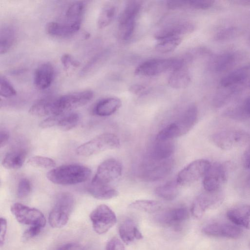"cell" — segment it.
<instances>
[{
    "instance_id": "1",
    "label": "cell",
    "mask_w": 250,
    "mask_h": 250,
    "mask_svg": "<svg viewBox=\"0 0 250 250\" xmlns=\"http://www.w3.org/2000/svg\"><path fill=\"white\" fill-rule=\"evenodd\" d=\"M90 169L82 165L68 164L52 169L46 174L47 178L54 184L72 185L86 181L90 176Z\"/></svg>"
},
{
    "instance_id": "2",
    "label": "cell",
    "mask_w": 250,
    "mask_h": 250,
    "mask_svg": "<svg viewBox=\"0 0 250 250\" xmlns=\"http://www.w3.org/2000/svg\"><path fill=\"white\" fill-rule=\"evenodd\" d=\"M73 196L68 192L59 194L55 205L50 211L48 221L53 228H61L68 222L74 206Z\"/></svg>"
},
{
    "instance_id": "3",
    "label": "cell",
    "mask_w": 250,
    "mask_h": 250,
    "mask_svg": "<svg viewBox=\"0 0 250 250\" xmlns=\"http://www.w3.org/2000/svg\"><path fill=\"white\" fill-rule=\"evenodd\" d=\"M120 146V140L115 134L104 133L81 145L76 148L75 152L77 155L88 157L105 150L116 149Z\"/></svg>"
},
{
    "instance_id": "4",
    "label": "cell",
    "mask_w": 250,
    "mask_h": 250,
    "mask_svg": "<svg viewBox=\"0 0 250 250\" xmlns=\"http://www.w3.org/2000/svg\"><path fill=\"white\" fill-rule=\"evenodd\" d=\"M179 59H154L144 62L135 69L136 75L147 77L158 75L167 71H173L184 66Z\"/></svg>"
},
{
    "instance_id": "5",
    "label": "cell",
    "mask_w": 250,
    "mask_h": 250,
    "mask_svg": "<svg viewBox=\"0 0 250 250\" xmlns=\"http://www.w3.org/2000/svg\"><path fill=\"white\" fill-rule=\"evenodd\" d=\"M122 166L116 159H108L98 167L90 185L104 187L112 186V184L121 176Z\"/></svg>"
},
{
    "instance_id": "6",
    "label": "cell",
    "mask_w": 250,
    "mask_h": 250,
    "mask_svg": "<svg viewBox=\"0 0 250 250\" xmlns=\"http://www.w3.org/2000/svg\"><path fill=\"white\" fill-rule=\"evenodd\" d=\"M93 92L85 90L55 97L56 115L68 112L89 103L93 97Z\"/></svg>"
},
{
    "instance_id": "7",
    "label": "cell",
    "mask_w": 250,
    "mask_h": 250,
    "mask_svg": "<svg viewBox=\"0 0 250 250\" xmlns=\"http://www.w3.org/2000/svg\"><path fill=\"white\" fill-rule=\"evenodd\" d=\"M250 140V135L245 131L227 129L217 132L211 136L215 146L222 150H230L245 145Z\"/></svg>"
},
{
    "instance_id": "8",
    "label": "cell",
    "mask_w": 250,
    "mask_h": 250,
    "mask_svg": "<svg viewBox=\"0 0 250 250\" xmlns=\"http://www.w3.org/2000/svg\"><path fill=\"white\" fill-rule=\"evenodd\" d=\"M141 1L131 0L127 2L118 20L119 33L123 40H127L132 35L135 26L136 17L140 11Z\"/></svg>"
},
{
    "instance_id": "9",
    "label": "cell",
    "mask_w": 250,
    "mask_h": 250,
    "mask_svg": "<svg viewBox=\"0 0 250 250\" xmlns=\"http://www.w3.org/2000/svg\"><path fill=\"white\" fill-rule=\"evenodd\" d=\"M94 231L99 234L107 232L116 223L114 211L107 205H100L89 215Z\"/></svg>"
},
{
    "instance_id": "10",
    "label": "cell",
    "mask_w": 250,
    "mask_h": 250,
    "mask_svg": "<svg viewBox=\"0 0 250 250\" xmlns=\"http://www.w3.org/2000/svg\"><path fill=\"white\" fill-rule=\"evenodd\" d=\"M211 164L206 159L196 160L183 168L176 180L180 186L191 185L204 177Z\"/></svg>"
},
{
    "instance_id": "11",
    "label": "cell",
    "mask_w": 250,
    "mask_h": 250,
    "mask_svg": "<svg viewBox=\"0 0 250 250\" xmlns=\"http://www.w3.org/2000/svg\"><path fill=\"white\" fill-rule=\"evenodd\" d=\"M10 209L17 221L21 224L30 226H39L42 228L46 225L44 215L36 208L16 203L11 206Z\"/></svg>"
},
{
    "instance_id": "12",
    "label": "cell",
    "mask_w": 250,
    "mask_h": 250,
    "mask_svg": "<svg viewBox=\"0 0 250 250\" xmlns=\"http://www.w3.org/2000/svg\"><path fill=\"white\" fill-rule=\"evenodd\" d=\"M223 192L218 190L207 191L198 195L194 201L192 207V214L196 218H200L208 209L219 206L223 201Z\"/></svg>"
},
{
    "instance_id": "13",
    "label": "cell",
    "mask_w": 250,
    "mask_h": 250,
    "mask_svg": "<svg viewBox=\"0 0 250 250\" xmlns=\"http://www.w3.org/2000/svg\"><path fill=\"white\" fill-rule=\"evenodd\" d=\"M228 177V168L226 165L220 163L211 164L204 177L203 185L207 191L220 190L226 182Z\"/></svg>"
},
{
    "instance_id": "14",
    "label": "cell",
    "mask_w": 250,
    "mask_h": 250,
    "mask_svg": "<svg viewBox=\"0 0 250 250\" xmlns=\"http://www.w3.org/2000/svg\"><path fill=\"white\" fill-rule=\"evenodd\" d=\"M151 161L152 163L145 166L141 174L142 178L146 181L154 182L165 178L171 173L174 167V162L170 158Z\"/></svg>"
},
{
    "instance_id": "15",
    "label": "cell",
    "mask_w": 250,
    "mask_h": 250,
    "mask_svg": "<svg viewBox=\"0 0 250 250\" xmlns=\"http://www.w3.org/2000/svg\"><path fill=\"white\" fill-rule=\"evenodd\" d=\"M80 120V115L76 112H67L58 115H52L40 123L42 128L57 126L64 131L70 130L75 127Z\"/></svg>"
},
{
    "instance_id": "16",
    "label": "cell",
    "mask_w": 250,
    "mask_h": 250,
    "mask_svg": "<svg viewBox=\"0 0 250 250\" xmlns=\"http://www.w3.org/2000/svg\"><path fill=\"white\" fill-rule=\"evenodd\" d=\"M202 231L208 235L233 239L240 237L242 234V230L239 227L221 223L208 224L202 229Z\"/></svg>"
},
{
    "instance_id": "17",
    "label": "cell",
    "mask_w": 250,
    "mask_h": 250,
    "mask_svg": "<svg viewBox=\"0 0 250 250\" xmlns=\"http://www.w3.org/2000/svg\"><path fill=\"white\" fill-rule=\"evenodd\" d=\"M81 22L51 21L46 26V31L49 35L59 38L69 37L76 34L80 29Z\"/></svg>"
},
{
    "instance_id": "18",
    "label": "cell",
    "mask_w": 250,
    "mask_h": 250,
    "mask_svg": "<svg viewBox=\"0 0 250 250\" xmlns=\"http://www.w3.org/2000/svg\"><path fill=\"white\" fill-rule=\"evenodd\" d=\"M195 28L194 24L190 21H178L170 23L159 30L154 34V38L160 41L168 38L179 37V35L193 32Z\"/></svg>"
},
{
    "instance_id": "19",
    "label": "cell",
    "mask_w": 250,
    "mask_h": 250,
    "mask_svg": "<svg viewBox=\"0 0 250 250\" xmlns=\"http://www.w3.org/2000/svg\"><path fill=\"white\" fill-rule=\"evenodd\" d=\"M198 119V109L194 104L189 105L180 117L173 122L178 137L188 133L194 126Z\"/></svg>"
},
{
    "instance_id": "20",
    "label": "cell",
    "mask_w": 250,
    "mask_h": 250,
    "mask_svg": "<svg viewBox=\"0 0 250 250\" xmlns=\"http://www.w3.org/2000/svg\"><path fill=\"white\" fill-rule=\"evenodd\" d=\"M189 216L188 210L184 208H176L166 211L156 217L160 224L179 229Z\"/></svg>"
},
{
    "instance_id": "21",
    "label": "cell",
    "mask_w": 250,
    "mask_h": 250,
    "mask_svg": "<svg viewBox=\"0 0 250 250\" xmlns=\"http://www.w3.org/2000/svg\"><path fill=\"white\" fill-rule=\"evenodd\" d=\"M223 88L224 89L218 92L213 98L212 104L215 108L223 106L240 92L245 89H250V80Z\"/></svg>"
},
{
    "instance_id": "22",
    "label": "cell",
    "mask_w": 250,
    "mask_h": 250,
    "mask_svg": "<svg viewBox=\"0 0 250 250\" xmlns=\"http://www.w3.org/2000/svg\"><path fill=\"white\" fill-rule=\"evenodd\" d=\"M54 77L53 66L49 62H44L36 69L34 75V83L37 88L44 90L51 85Z\"/></svg>"
},
{
    "instance_id": "23",
    "label": "cell",
    "mask_w": 250,
    "mask_h": 250,
    "mask_svg": "<svg viewBox=\"0 0 250 250\" xmlns=\"http://www.w3.org/2000/svg\"><path fill=\"white\" fill-rule=\"evenodd\" d=\"M228 219L234 224L250 229V205L241 204L235 206L227 212Z\"/></svg>"
},
{
    "instance_id": "24",
    "label": "cell",
    "mask_w": 250,
    "mask_h": 250,
    "mask_svg": "<svg viewBox=\"0 0 250 250\" xmlns=\"http://www.w3.org/2000/svg\"><path fill=\"white\" fill-rule=\"evenodd\" d=\"M250 79V64L242 66L230 72L221 79L223 87L230 86Z\"/></svg>"
},
{
    "instance_id": "25",
    "label": "cell",
    "mask_w": 250,
    "mask_h": 250,
    "mask_svg": "<svg viewBox=\"0 0 250 250\" xmlns=\"http://www.w3.org/2000/svg\"><path fill=\"white\" fill-rule=\"evenodd\" d=\"M119 233L121 240L126 244L135 240L143 238V235L134 221L128 218L122 222L119 227Z\"/></svg>"
},
{
    "instance_id": "26",
    "label": "cell",
    "mask_w": 250,
    "mask_h": 250,
    "mask_svg": "<svg viewBox=\"0 0 250 250\" xmlns=\"http://www.w3.org/2000/svg\"><path fill=\"white\" fill-rule=\"evenodd\" d=\"M122 102L116 97H108L98 101L94 105L93 112L102 117L113 114L121 107Z\"/></svg>"
},
{
    "instance_id": "27",
    "label": "cell",
    "mask_w": 250,
    "mask_h": 250,
    "mask_svg": "<svg viewBox=\"0 0 250 250\" xmlns=\"http://www.w3.org/2000/svg\"><path fill=\"white\" fill-rule=\"evenodd\" d=\"M55 97H46L37 101L29 108V113L38 117L55 115Z\"/></svg>"
},
{
    "instance_id": "28",
    "label": "cell",
    "mask_w": 250,
    "mask_h": 250,
    "mask_svg": "<svg viewBox=\"0 0 250 250\" xmlns=\"http://www.w3.org/2000/svg\"><path fill=\"white\" fill-rule=\"evenodd\" d=\"M157 141L150 151V159L153 161H163L169 159L175 149L174 144L172 140Z\"/></svg>"
},
{
    "instance_id": "29",
    "label": "cell",
    "mask_w": 250,
    "mask_h": 250,
    "mask_svg": "<svg viewBox=\"0 0 250 250\" xmlns=\"http://www.w3.org/2000/svg\"><path fill=\"white\" fill-rule=\"evenodd\" d=\"M27 153L23 149L10 151L4 157L1 164L8 169H17L21 168L26 157Z\"/></svg>"
},
{
    "instance_id": "30",
    "label": "cell",
    "mask_w": 250,
    "mask_h": 250,
    "mask_svg": "<svg viewBox=\"0 0 250 250\" xmlns=\"http://www.w3.org/2000/svg\"><path fill=\"white\" fill-rule=\"evenodd\" d=\"M235 61V55L225 52L214 57L210 62V67L216 72H222L229 69Z\"/></svg>"
},
{
    "instance_id": "31",
    "label": "cell",
    "mask_w": 250,
    "mask_h": 250,
    "mask_svg": "<svg viewBox=\"0 0 250 250\" xmlns=\"http://www.w3.org/2000/svg\"><path fill=\"white\" fill-rule=\"evenodd\" d=\"M16 41V32L10 25H4L0 30V53L4 54L8 52L14 45Z\"/></svg>"
},
{
    "instance_id": "32",
    "label": "cell",
    "mask_w": 250,
    "mask_h": 250,
    "mask_svg": "<svg viewBox=\"0 0 250 250\" xmlns=\"http://www.w3.org/2000/svg\"><path fill=\"white\" fill-rule=\"evenodd\" d=\"M191 81L188 71L184 67L172 71L168 80L169 85L175 89H182L188 85Z\"/></svg>"
},
{
    "instance_id": "33",
    "label": "cell",
    "mask_w": 250,
    "mask_h": 250,
    "mask_svg": "<svg viewBox=\"0 0 250 250\" xmlns=\"http://www.w3.org/2000/svg\"><path fill=\"white\" fill-rule=\"evenodd\" d=\"M180 186L176 180L168 181L157 187L155 192L158 197L164 200H173L178 196Z\"/></svg>"
},
{
    "instance_id": "34",
    "label": "cell",
    "mask_w": 250,
    "mask_h": 250,
    "mask_svg": "<svg viewBox=\"0 0 250 250\" xmlns=\"http://www.w3.org/2000/svg\"><path fill=\"white\" fill-rule=\"evenodd\" d=\"M88 190L92 196L99 200L112 199L119 194L118 191L114 187H110L90 185Z\"/></svg>"
},
{
    "instance_id": "35",
    "label": "cell",
    "mask_w": 250,
    "mask_h": 250,
    "mask_svg": "<svg viewBox=\"0 0 250 250\" xmlns=\"http://www.w3.org/2000/svg\"><path fill=\"white\" fill-rule=\"evenodd\" d=\"M132 209L152 213L160 210L162 204L158 201L152 200H138L129 205Z\"/></svg>"
},
{
    "instance_id": "36",
    "label": "cell",
    "mask_w": 250,
    "mask_h": 250,
    "mask_svg": "<svg viewBox=\"0 0 250 250\" xmlns=\"http://www.w3.org/2000/svg\"><path fill=\"white\" fill-rule=\"evenodd\" d=\"M85 10L83 1H76L71 4L65 12V20L72 22H81Z\"/></svg>"
},
{
    "instance_id": "37",
    "label": "cell",
    "mask_w": 250,
    "mask_h": 250,
    "mask_svg": "<svg viewBox=\"0 0 250 250\" xmlns=\"http://www.w3.org/2000/svg\"><path fill=\"white\" fill-rule=\"evenodd\" d=\"M116 12V7L113 4H108L104 6L98 18V27L102 29L108 26L114 19Z\"/></svg>"
},
{
    "instance_id": "38",
    "label": "cell",
    "mask_w": 250,
    "mask_h": 250,
    "mask_svg": "<svg viewBox=\"0 0 250 250\" xmlns=\"http://www.w3.org/2000/svg\"><path fill=\"white\" fill-rule=\"evenodd\" d=\"M181 41L180 37H170L160 40L156 44L155 49L162 53L171 52L178 46Z\"/></svg>"
},
{
    "instance_id": "39",
    "label": "cell",
    "mask_w": 250,
    "mask_h": 250,
    "mask_svg": "<svg viewBox=\"0 0 250 250\" xmlns=\"http://www.w3.org/2000/svg\"><path fill=\"white\" fill-rule=\"evenodd\" d=\"M27 163L32 167L42 168L54 167L56 166V163L54 160L42 156H34L30 157L28 160Z\"/></svg>"
},
{
    "instance_id": "40",
    "label": "cell",
    "mask_w": 250,
    "mask_h": 250,
    "mask_svg": "<svg viewBox=\"0 0 250 250\" xmlns=\"http://www.w3.org/2000/svg\"><path fill=\"white\" fill-rule=\"evenodd\" d=\"M238 34L239 30L237 27L230 26L218 31L214 36V39L216 42H222L233 39Z\"/></svg>"
},
{
    "instance_id": "41",
    "label": "cell",
    "mask_w": 250,
    "mask_h": 250,
    "mask_svg": "<svg viewBox=\"0 0 250 250\" xmlns=\"http://www.w3.org/2000/svg\"><path fill=\"white\" fill-rule=\"evenodd\" d=\"M17 91L7 79L2 75L0 76V95L4 98L15 96Z\"/></svg>"
},
{
    "instance_id": "42",
    "label": "cell",
    "mask_w": 250,
    "mask_h": 250,
    "mask_svg": "<svg viewBox=\"0 0 250 250\" xmlns=\"http://www.w3.org/2000/svg\"><path fill=\"white\" fill-rule=\"evenodd\" d=\"M31 191V185L30 181L25 178L20 179L17 190V196L21 199L27 197Z\"/></svg>"
},
{
    "instance_id": "43",
    "label": "cell",
    "mask_w": 250,
    "mask_h": 250,
    "mask_svg": "<svg viewBox=\"0 0 250 250\" xmlns=\"http://www.w3.org/2000/svg\"><path fill=\"white\" fill-rule=\"evenodd\" d=\"M214 1L211 0H185V6L190 7L197 9L205 10L212 6Z\"/></svg>"
},
{
    "instance_id": "44",
    "label": "cell",
    "mask_w": 250,
    "mask_h": 250,
    "mask_svg": "<svg viewBox=\"0 0 250 250\" xmlns=\"http://www.w3.org/2000/svg\"><path fill=\"white\" fill-rule=\"evenodd\" d=\"M61 60L64 68L66 70L69 69L71 66L78 67L80 65V63L68 54H65L62 55Z\"/></svg>"
},
{
    "instance_id": "45",
    "label": "cell",
    "mask_w": 250,
    "mask_h": 250,
    "mask_svg": "<svg viewBox=\"0 0 250 250\" xmlns=\"http://www.w3.org/2000/svg\"><path fill=\"white\" fill-rule=\"evenodd\" d=\"M104 250H125V248L120 239L113 237L107 243Z\"/></svg>"
},
{
    "instance_id": "46",
    "label": "cell",
    "mask_w": 250,
    "mask_h": 250,
    "mask_svg": "<svg viewBox=\"0 0 250 250\" xmlns=\"http://www.w3.org/2000/svg\"><path fill=\"white\" fill-rule=\"evenodd\" d=\"M129 91L133 94L138 96H143L146 94L149 90L148 86L141 84H134L130 86Z\"/></svg>"
},
{
    "instance_id": "47",
    "label": "cell",
    "mask_w": 250,
    "mask_h": 250,
    "mask_svg": "<svg viewBox=\"0 0 250 250\" xmlns=\"http://www.w3.org/2000/svg\"><path fill=\"white\" fill-rule=\"evenodd\" d=\"M42 227L39 226H30L25 230L23 234V238L28 239L35 237L39 234L42 229Z\"/></svg>"
},
{
    "instance_id": "48",
    "label": "cell",
    "mask_w": 250,
    "mask_h": 250,
    "mask_svg": "<svg viewBox=\"0 0 250 250\" xmlns=\"http://www.w3.org/2000/svg\"><path fill=\"white\" fill-rule=\"evenodd\" d=\"M0 244L1 246L4 244L5 238L7 231V220L4 217L0 218Z\"/></svg>"
},
{
    "instance_id": "49",
    "label": "cell",
    "mask_w": 250,
    "mask_h": 250,
    "mask_svg": "<svg viewBox=\"0 0 250 250\" xmlns=\"http://www.w3.org/2000/svg\"><path fill=\"white\" fill-rule=\"evenodd\" d=\"M56 250H82V248L77 243L69 242L60 246Z\"/></svg>"
},
{
    "instance_id": "50",
    "label": "cell",
    "mask_w": 250,
    "mask_h": 250,
    "mask_svg": "<svg viewBox=\"0 0 250 250\" xmlns=\"http://www.w3.org/2000/svg\"><path fill=\"white\" fill-rule=\"evenodd\" d=\"M242 161L244 167L247 169H250V146L245 151Z\"/></svg>"
},
{
    "instance_id": "51",
    "label": "cell",
    "mask_w": 250,
    "mask_h": 250,
    "mask_svg": "<svg viewBox=\"0 0 250 250\" xmlns=\"http://www.w3.org/2000/svg\"><path fill=\"white\" fill-rule=\"evenodd\" d=\"M241 106L244 113L248 118L250 117V96L247 97L244 100Z\"/></svg>"
},
{
    "instance_id": "52",
    "label": "cell",
    "mask_w": 250,
    "mask_h": 250,
    "mask_svg": "<svg viewBox=\"0 0 250 250\" xmlns=\"http://www.w3.org/2000/svg\"><path fill=\"white\" fill-rule=\"evenodd\" d=\"M9 138V134L4 130H1L0 133V146L1 147L4 146Z\"/></svg>"
},
{
    "instance_id": "53",
    "label": "cell",
    "mask_w": 250,
    "mask_h": 250,
    "mask_svg": "<svg viewBox=\"0 0 250 250\" xmlns=\"http://www.w3.org/2000/svg\"><path fill=\"white\" fill-rule=\"evenodd\" d=\"M245 186L247 188H250V173L245 179Z\"/></svg>"
},
{
    "instance_id": "54",
    "label": "cell",
    "mask_w": 250,
    "mask_h": 250,
    "mask_svg": "<svg viewBox=\"0 0 250 250\" xmlns=\"http://www.w3.org/2000/svg\"><path fill=\"white\" fill-rule=\"evenodd\" d=\"M249 43H250V38H249Z\"/></svg>"
},
{
    "instance_id": "55",
    "label": "cell",
    "mask_w": 250,
    "mask_h": 250,
    "mask_svg": "<svg viewBox=\"0 0 250 250\" xmlns=\"http://www.w3.org/2000/svg\"><path fill=\"white\" fill-rule=\"evenodd\" d=\"M249 248L250 249V242H249Z\"/></svg>"
}]
</instances>
